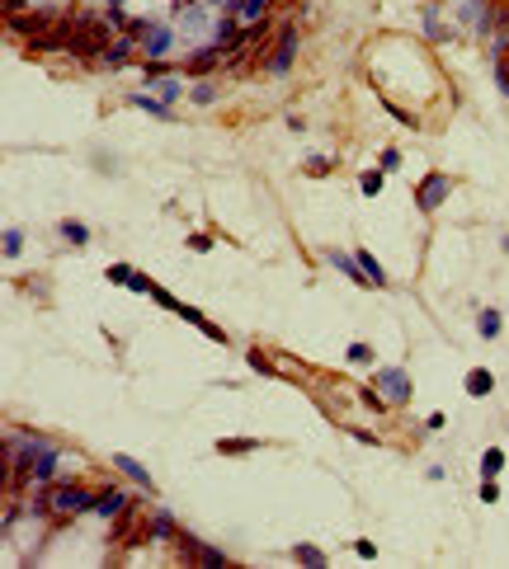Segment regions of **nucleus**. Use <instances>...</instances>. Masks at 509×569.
I'll return each instance as SVG.
<instances>
[{
    "instance_id": "1",
    "label": "nucleus",
    "mask_w": 509,
    "mask_h": 569,
    "mask_svg": "<svg viewBox=\"0 0 509 569\" xmlns=\"http://www.w3.org/2000/svg\"><path fill=\"white\" fill-rule=\"evenodd\" d=\"M104 48H108V24H99V19H71V38H66L71 57H104Z\"/></svg>"
},
{
    "instance_id": "2",
    "label": "nucleus",
    "mask_w": 509,
    "mask_h": 569,
    "mask_svg": "<svg viewBox=\"0 0 509 569\" xmlns=\"http://www.w3.org/2000/svg\"><path fill=\"white\" fill-rule=\"evenodd\" d=\"M99 499L95 494H85L81 485H57V490H48V508L61 517H71V513H85V508H95Z\"/></svg>"
},
{
    "instance_id": "3",
    "label": "nucleus",
    "mask_w": 509,
    "mask_h": 569,
    "mask_svg": "<svg viewBox=\"0 0 509 569\" xmlns=\"http://www.w3.org/2000/svg\"><path fill=\"white\" fill-rule=\"evenodd\" d=\"M377 390H382V400H392V405H405V400H410V381H405L401 367H382V372H377Z\"/></svg>"
},
{
    "instance_id": "4",
    "label": "nucleus",
    "mask_w": 509,
    "mask_h": 569,
    "mask_svg": "<svg viewBox=\"0 0 509 569\" xmlns=\"http://www.w3.org/2000/svg\"><path fill=\"white\" fill-rule=\"evenodd\" d=\"M448 188H453V179H448V174H425V179H420V188H415V203L425 207V212H434V207L448 198Z\"/></svg>"
},
{
    "instance_id": "5",
    "label": "nucleus",
    "mask_w": 509,
    "mask_h": 569,
    "mask_svg": "<svg viewBox=\"0 0 509 569\" xmlns=\"http://www.w3.org/2000/svg\"><path fill=\"white\" fill-rule=\"evenodd\" d=\"M293 57H297V28L288 24L283 33H278V52L269 57V71H273V76H283V71L293 66Z\"/></svg>"
},
{
    "instance_id": "6",
    "label": "nucleus",
    "mask_w": 509,
    "mask_h": 569,
    "mask_svg": "<svg viewBox=\"0 0 509 569\" xmlns=\"http://www.w3.org/2000/svg\"><path fill=\"white\" fill-rule=\"evenodd\" d=\"M184 555L193 565H208V569H227V555L213 550V546H198V541H184Z\"/></svg>"
},
{
    "instance_id": "7",
    "label": "nucleus",
    "mask_w": 509,
    "mask_h": 569,
    "mask_svg": "<svg viewBox=\"0 0 509 569\" xmlns=\"http://www.w3.org/2000/svg\"><path fill=\"white\" fill-rule=\"evenodd\" d=\"M245 33H250V28H241L236 19H222V24H217V48H222V52L241 48V38H245Z\"/></svg>"
},
{
    "instance_id": "8",
    "label": "nucleus",
    "mask_w": 509,
    "mask_h": 569,
    "mask_svg": "<svg viewBox=\"0 0 509 569\" xmlns=\"http://www.w3.org/2000/svg\"><path fill=\"white\" fill-rule=\"evenodd\" d=\"M95 513L99 517H118V513H128V494L123 490H108L99 503H95Z\"/></svg>"
},
{
    "instance_id": "9",
    "label": "nucleus",
    "mask_w": 509,
    "mask_h": 569,
    "mask_svg": "<svg viewBox=\"0 0 509 569\" xmlns=\"http://www.w3.org/2000/svg\"><path fill=\"white\" fill-rule=\"evenodd\" d=\"M217 61H222V48H203V52H193V57H189V71H193V76H203V71H213Z\"/></svg>"
},
{
    "instance_id": "10",
    "label": "nucleus",
    "mask_w": 509,
    "mask_h": 569,
    "mask_svg": "<svg viewBox=\"0 0 509 569\" xmlns=\"http://www.w3.org/2000/svg\"><path fill=\"white\" fill-rule=\"evenodd\" d=\"M330 263H335V268L345 273L349 283H368V273L358 268V259H349V254H340V250H330Z\"/></svg>"
},
{
    "instance_id": "11",
    "label": "nucleus",
    "mask_w": 509,
    "mask_h": 569,
    "mask_svg": "<svg viewBox=\"0 0 509 569\" xmlns=\"http://www.w3.org/2000/svg\"><path fill=\"white\" fill-rule=\"evenodd\" d=\"M113 461H118V470H123V475H128L133 485L151 490V475H146V466H142V461H133V457H113Z\"/></svg>"
},
{
    "instance_id": "12",
    "label": "nucleus",
    "mask_w": 509,
    "mask_h": 569,
    "mask_svg": "<svg viewBox=\"0 0 509 569\" xmlns=\"http://www.w3.org/2000/svg\"><path fill=\"white\" fill-rule=\"evenodd\" d=\"M128 57H133V38H118V43H108V48H104L99 61H104V66H123Z\"/></svg>"
},
{
    "instance_id": "13",
    "label": "nucleus",
    "mask_w": 509,
    "mask_h": 569,
    "mask_svg": "<svg viewBox=\"0 0 509 569\" xmlns=\"http://www.w3.org/2000/svg\"><path fill=\"white\" fill-rule=\"evenodd\" d=\"M52 470H57V447H43V452H38V461H33V480H43V485H48V480H52Z\"/></svg>"
},
{
    "instance_id": "14",
    "label": "nucleus",
    "mask_w": 509,
    "mask_h": 569,
    "mask_svg": "<svg viewBox=\"0 0 509 569\" xmlns=\"http://www.w3.org/2000/svg\"><path fill=\"white\" fill-rule=\"evenodd\" d=\"M142 43H146V52H151V57H165V52H170V28H156V24H151Z\"/></svg>"
},
{
    "instance_id": "15",
    "label": "nucleus",
    "mask_w": 509,
    "mask_h": 569,
    "mask_svg": "<svg viewBox=\"0 0 509 569\" xmlns=\"http://www.w3.org/2000/svg\"><path fill=\"white\" fill-rule=\"evenodd\" d=\"M354 259H358V268H363V273H368V283H373V287H387V273H382V268H377V259L368 254V250H358V254H354Z\"/></svg>"
},
{
    "instance_id": "16",
    "label": "nucleus",
    "mask_w": 509,
    "mask_h": 569,
    "mask_svg": "<svg viewBox=\"0 0 509 569\" xmlns=\"http://www.w3.org/2000/svg\"><path fill=\"white\" fill-rule=\"evenodd\" d=\"M490 386H495V377H490L486 367H477V372L467 377V390H472V395H490Z\"/></svg>"
},
{
    "instance_id": "17",
    "label": "nucleus",
    "mask_w": 509,
    "mask_h": 569,
    "mask_svg": "<svg viewBox=\"0 0 509 569\" xmlns=\"http://www.w3.org/2000/svg\"><path fill=\"white\" fill-rule=\"evenodd\" d=\"M500 466H505V452H500V447H490V452L481 457V475H486V480H495V475H500Z\"/></svg>"
},
{
    "instance_id": "18",
    "label": "nucleus",
    "mask_w": 509,
    "mask_h": 569,
    "mask_svg": "<svg viewBox=\"0 0 509 569\" xmlns=\"http://www.w3.org/2000/svg\"><path fill=\"white\" fill-rule=\"evenodd\" d=\"M293 560H297V565H311V569H321V565H325V555L316 550V546H297V550H293Z\"/></svg>"
},
{
    "instance_id": "19",
    "label": "nucleus",
    "mask_w": 509,
    "mask_h": 569,
    "mask_svg": "<svg viewBox=\"0 0 509 569\" xmlns=\"http://www.w3.org/2000/svg\"><path fill=\"white\" fill-rule=\"evenodd\" d=\"M477 325H481V339H495V335H500V310H481Z\"/></svg>"
},
{
    "instance_id": "20",
    "label": "nucleus",
    "mask_w": 509,
    "mask_h": 569,
    "mask_svg": "<svg viewBox=\"0 0 509 569\" xmlns=\"http://www.w3.org/2000/svg\"><path fill=\"white\" fill-rule=\"evenodd\" d=\"M255 447H260L255 438H222L217 442V452H255Z\"/></svg>"
},
{
    "instance_id": "21",
    "label": "nucleus",
    "mask_w": 509,
    "mask_h": 569,
    "mask_svg": "<svg viewBox=\"0 0 509 569\" xmlns=\"http://www.w3.org/2000/svg\"><path fill=\"white\" fill-rule=\"evenodd\" d=\"M151 537H175V522H170V513H156V517H151Z\"/></svg>"
},
{
    "instance_id": "22",
    "label": "nucleus",
    "mask_w": 509,
    "mask_h": 569,
    "mask_svg": "<svg viewBox=\"0 0 509 569\" xmlns=\"http://www.w3.org/2000/svg\"><path fill=\"white\" fill-rule=\"evenodd\" d=\"M61 235H66L71 245H85V240H90V231H85L81 221H66V226H61Z\"/></svg>"
},
{
    "instance_id": "23",
    "label": "nucleus",
    "mask_w": 509,
    "mask_h": 569,
    "mask_svg": "<svg viewBox=\"0 0 509 569\" xmlns=\"http://www.w3.org/2000/svg\"><path fill=\"white\" fill-rule=\"evenodd\" d=\"M265 10H269V0H245V5H241V19H260Z\"/></svg>"
},
{
    "instance_id": "24",
    "label": "nucleus",
    "mask_w": 509,
    "mask_h": 569,
    "mask_svg": "<svg viewBox=\"0 0 509 569\" xmlns=\"http://www.w3.org/2000/svg\"><path fill=\"white\" fill-rule=\"evenodd\" d=\"M108 283H133V268H128V263H113V268H108Z\"/></svg>"
},
{
    "instance_id": "25",
    "label": "nucleus",
    "mask_w": 509,
    "mask_h": 569,
    "mask_svg": "<svg viewBox=\"0 0 509 569\" xmlns=\"http://www.w3.org/2000/svg\"><path fill=\"white\" fill-rule=\"evenodd\" d=\"M363 193H368V198L382 193V170H368V174H363Z\"/></svg>"
},
{
    "instance_id": "26",
    "label": "nucleus",
    "mask_w": 509,
    "mask_h": 569,
    "mask_svg": "<svg viewBox=\"0 0 509 569\" xmlns=\"http://www.w3.org/2000/svg\"><path fill=\"white\" fill-rule=\"evenodd\" d=\"M19 250H24V235H19V231H5V254L15 259Z\"/></svg>"
},
{
    "instance_id": "27",
    "label": "nucleus",
    "mask_w": 509,
    "mask_h": 569,
    "mask_svg": "<svg viewBox=\"0 0 509 569\" xmlns=\"http://www.w3.org/2000/svg\"><path fill=\"white\" fill-rule=\"evenodd\" d=\"M349 358H354V362H368V358H373V348H368V343H349Z\"/></svg>"
},
{
    "instance_id": "28",
    "label": "nucleus",
    "mask_w": 509,
    "mask_h": 569,
    "mask_svg": "<svg viewBox=\"0 0 509 569\" xmlns=\"http://www.w3.org/2000/svg\"><path fill=\"white\" fill-rule=\"evenodd\" d=\"M396 165H401V151L387 146V151H382V170H396Z\"/></svg>"
},
{
    "instance_id": "29",
    "label": "nucleus",
    "mask_w": 509,
    "mask_h": 569,
    "mask_svg": "<svg viewBox=\"0 0 509 569\" xmlns=\"http://www.w3.org/2000/svg\"><path fill=\"white\" fill-rule=\"evenodd\" d=\"M213 99V85H193V103H208Z\"/></svg>"
},
{
    "instance_id": "30",
    "label": "nucleus",
    "mask_w": 509,
    "mask_h": 569,
    "mask_svg": "<svg viewBox=\"0 0 509 569\" xmlns=\"http://www.w3.org/2000/svg\"><path fill=\"white\" fill-rule=\"evenodd\" d=\"M481 499H486V503H495V499H500V490H495V480H486V485H481Z\"/></svg>"
},
{
    "instance_id": "31",
    "label": "nucleus",
    "mask_w": 509,
    "mask_h": 569,
    "mask_svg": "<svg viewBox=\"0 0 509 569\" xmlns=\"http://www.w3.org/2000/svg\"><path fill=\"white\" fill-rule=\"evenodd\" d=\"M180 5H189V0H180Z\"/></svg>"
}]
</instances>
